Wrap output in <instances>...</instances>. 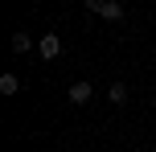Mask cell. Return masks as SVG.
I'll return each mask as SVG.
<instances>
[{
  "instance_id": "5b68a950",
  "label": "cell",
  "mask_w": 156,
  "mask_h": 152,
  "mask_svg": "<svg viewBox=\"0 0 156 152\" xmlns=\"http://www.w3.org/2000/svg\"><path fill=\"white\" fill-rule=\"evenodd\" d=\"M33 49V37L29 33H12V54H29Z\"/></svg>"
},
{
  "instance_id": "277c9868",
  "label": "cell",
  "mask_w": 156,
  "mask_h": 152,
  "mask_svg": "<svg viewBox=\"0 0 156 152\" xmlns=\"http://www.w3.org/2000/svg\"><path fill=\"white\" fill-rule=\"evenodd\" d=\"M21 90V78L16 74H0V95H16Z\"/></svg>"
},
{
  "instance_id": "6da1fadb",
  "label": "cell",
  "mask_w": 156,
  "mask_h": 152,
  "mask_svg": "<svg viewBox=\"0 0 156 152\" xmlns=\"http://www.w3.org/2000/svg\"><path fill=\"white\" fill-rule=\"evenodd\" d=\"M86 12H99L107 21H123V4H115V0H86Z\"/></svg>"
},
{
  "instance_id": "7a4b0ae2",
  "label": "cell",
  "mask_w": 156,
  "mask_h": 152,
  "mask_svg": "<svg viewBox=\"0 0 156 152\" xmlns=\"http://www.w3.org/2000/svg\"><path fill=\"white\" fill-rule=\"evenodd\" d=\"M66 99H70L74 107H82V103H90V99H94V87H90L86 78H78V82H70V90H66Z\"/></svg>"
},
{
  "instance_id": "8992f818",
  "label": "cell",
  "mask_w": 156,
  "mask_h": 152,
  "mask_svg": "<svg viewBox=\"0 0 156 152\" xmlns=\"http://www.w3.org/2000/svg\"><path fill=\"white\" fill-rule=\"evenodd\" d=\"M107 99H111V103H115V107H123V103H127V87H123V82H111Z\"/></svg>"
},
{
  "instance_id": "3957f363",
  "label": "cell",
  "mask_w": 156,
  "mask_h": 152,
  "mask_svg": "<svg viewBox=\"0 0 156 152\" xmlns=\"http://www.w3.org/2000/svg\"><path fill=\"white\" fill-rule=\"evenodd\" d=\"M37 54L45 58V62H54V58H62V37H58V33H45V37L37 41Z\"/></svg>"
}]
</instances>
